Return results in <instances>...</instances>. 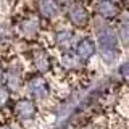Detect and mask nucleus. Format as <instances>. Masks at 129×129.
Wrapping results in <instances>:
<instances>
[{"label":"nucleus","mask_w":129,"mask_h":129,"mask_svg":"<svg viewBox=\"0 0 129 129\" xmlns=\"http://www.w3.org/2000/svg\"><path fill=\"white\" fill-rule=\"evenodd\" d=\"M36 113H37V108L31 100H19L15 105V115L18 119H31L36 116Z\"/></svg>","instance_id":"obj_1"},{"label":"nucleus","mask_w":129,"mask_h":129,"mask_svg":"<svg viewBox=\"0 0 129 129\" xmlns=\"http://www.w3.org/2000/svg\"><path fill=\"white\" fill-rule=\"evenodd\" d=\"M29 90L31 94H34L39 99H44L48 94V84L44 81L42 78H34L29 81Z\"/></svg>","instance_id":"obj_2"},{"label":"nucleus","mask_w":129,"mask_h":129,"mask_svg":"<svg viewBox=\"0 0 129 129\" xmlns=\"http://www.w3.org/2000/svg\"><path fill=\"white\" fill-rule=\"evenodd\" d=\"M70 18H71V21L74 24L82 26V24H86V21H87V13L81 5H74L73 10L70 11Z\"/></svg>","instance_id":"obj_3"},{"label":"nucleus","mask_w":129,"mask_h":129,"mask_svg":"<svg viewBox=\"0 0 129 129\" xmlns=\"http://www.w3.org/2000/svg\"><path fill=\"white\" fill-rule=\"evenodd\" d=\"M76 52H78V55L81 58H89V56H92V53H94V44L90 40H82Z\"/></svg>","instance_id":"obj_4"},{"label":"nucleus","mask_w":129,"mask_h":129,"mask_svg":"<svg viewBox=\"0 0 129 129\" xmlns=\"http://www.w3.org/2000/svg\"><path fill=\"white\" fill-rule=\"evenodd\" d=\"M8 100H10V94H8V90H5V89H0V107H3Z\"/></svg>","instance_id":"obj_5"},{"label":"nucleus","mask_w":129,"mask_h":129,"mask_svg":"<svg viewBox=\"0 0 129 129\" xmlns=\"http://www.w3.org/2000/svg\"><path fill=\"white\" fill-rule=\"evenodd\" d=\"M0 129H10V127H0Z\"/></svg>","instance_id":"obj_6"}]
</instances>
